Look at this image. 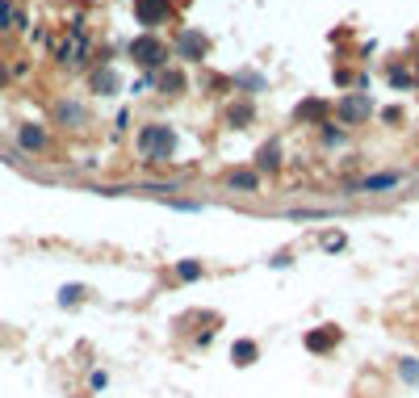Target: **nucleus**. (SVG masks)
I'll return each mask as SVG.
<instances>
[{"label": "nucleus", "instance_id": "nucleus-8", "mask_svg": "<svg viewBox=\"0 0 419 398\" xmlns=\"http://www.w3.org/2000/svg\"><path fill=\"white\" fill-rule=\"evenodd\" d=\"M55 113H59V122H63V126H84V122H88V113H84V105H80V101H59V105H55Z\"/></svg>", "mask_w": 419, "mask_h": 398}, {"label": "nucleus", "instance_id": "nucleus-4", "mask_svg": "<svg viewBox=\"0 0 419 398\" xmlns=\"http://www.w3.org/2000/svg\"><path fill=\"white\" fill-rule=\"evenodd\" d=\"M336 113L353 126V122H365L369 113H374V101L365 97V92H348V97H340V105H336Z\"/></svg>", "mask_w": 419, "mask_h": 398}, {"label": "nucleus", "instance_id": "nucleus-7", "mask_svg": "<svg viewBox=\"0 0 419 398\" xmlns=\"http://www.w3.org/2000/svg\"><path fill=\"white\" fill-rule=\"evenodd\" d=\"M17 143H21L25 151H46V130H42L38 122H25V126L17 130Z\"/></svg>", "mask_w": 419, "mask_h": 398}, {"label": "nucleus", "instance_id": "nucleus-11", "mask_svg": "<svg viewBox=\"0 0 419 398\" xmlns=\"http://www.w3.org/2000/svg\"><path fill=\"white\" fill-rule=\"evenodd\" d=\"M231 357H235V365H252V361L260 357V348H256L252 340H239V344L231 348Z\"/></svg>", "mask_w": 419, "mask_h": 398}, {"label": "nucleus", "instance_id": "nucleus-6", "mask_svg": "<svg viewBox=\"0 0 419 398\" xmlns=\"http://www.w3.org/2000/svg\"><path fill=\"white\" fill-rule=\"evenodd\" d=\"M176 55H180V59H201V55H206V38H201L197 29H180V38H176Z\"/></svg>", "mask_w": 419, "mask_h": 398}, {"label": "nucleus", "instance_id": "nucleus-15", "mask_svg": "<svg viewBox=\"0 0 419 398\" xmlns=\"http://www.w3.org/2000/svg\"><path fill=\"white\" fill-rule=\"evenodd\" d=\"M256 185H260L256 172H231V189H248V193H252Z\"/></svg>", "mask_w": 419, "mask_h": 398}, {"label": "nucleus", "instance_id": "nucleus-25", "mask_svg": "<svg viewBox=\"0 0 419 398\" xmlns=\"http://www.w3.org/2000/svg\"><path fill=\"white\" fill-rule=\"evenodd\" d=\"M0 80H4V67H0Z\"/></svg>", "mask_w": 419, "mask_h": 398}, {"label": "nucleus", "instance_id": "nucleus-22", "mask_svg": "<svg viewBox=\"0 0 419 398\" xmlns=\"http://www.w3.org/2000/svg\"><path fill=\"white\" fill-rule=\"evenodd\" d=\"M323 248H327V252H336V248H344V235H327V239H323Z\"/></svg>", "mask_w": 419, "mask_h": 398}, {"label": "nucleus", "instance_id": "nucleus-19", "mask_svg": "<svg viewBox=\"0 0 419 398\" xmlns=\"http://www.w3.org/2000/svg\"><path fill=\"white\" fill-rule=\"evenodd\" d=\"M323 113H327V105H323V101H311V105H302V109H298V118H323Z\"/></svg>", "mask_w": 419, "mask_h": 398}, {"label": "nucleus", "instance_id": "nucleus-5", "mask_svg": "<svg viewBox=\"0 0 419 398\" xmlns=\"http://www.w3.org/2000/svg\"><path fill=\"white\" fill-rule=\"evenodd\" d=\"M168 13H172V0H134V17L143 25H159Z\"/></svg>", "mask_w": 419, "mask_h": 398}, {"label": "nucleus", "instance_id": "nucleus-14", "mask_svg": "<svg viewBox=\"0 0 419 398\" xmlns=\"http://www.w3.org/2000/svg\"><path fill=\"white\" fill-rule=\"evenodd\" d=\"M399 378H403L407 386H419V361H416V357H403V365H399Z\"/></svg>", "mask_w": 419, "mask_h": 398}, {"label": "nucleus", "instance_id": "nucleus-24", "mask_svg": "<svg viewBox=\"0 0 419 398\" xmlns=\"http://www.w3.org/2000/svg\"><path fill=\"white\" fill-rule=\"evenodd\" d=\"M269 264H273V269H285V264H290V252H277V256H273Z\"/></svg>", "mask_w": 419, "mask_h": 398}, {"label": "nucleus", "instance_id": "nucleus-10", "mask_svg": "<svg viewBox=\"0 0 419 398\" xmlns=\"http://www.w3.org/2000/svg\"><path fill=\"white\" fill-rule=\"evenodd\" d=\"M336 344H340V332H336V327H323V332H311V336H306V348H311V353H327V348H336Z\"/></svg>", "mask_w": 419, "mask_h": 398}, {"label": "nucleus", "instance_id": "nucleus-13", "mask_svg": "<svg viewBox=\"0 0 419 398\" xmlns=\"http://www.w3.org/2000/svg\"><path fill=\"white\" fill-rule=\"evenodd\" d=\"M92 88H97V92H113V88H118V71H113V67L97 71V76H92Z\"/></svg>", "mask_w": 419, "mask_h": 398}, {"label": "nucleus", "instance_id": "nucleus-21", "mask_svg": "<svg viewBox=\"0 0 419 398\" xmlns=\"http://www.w3.org/2000/svg\"><path fill=\"white\" fill-rule=\"evenodd\" d=\"M105 382H109V378H105L101 369H92V378H88V386H92V390H105Z\"/></svg>", "mask_w": 419, "mask_h": 398}, {"label": "nucleus", "instance_id": "nucleus-17", "mask_svg": "<svg viewBox=\"0 0 419 398\" xmlns=\"http://www.w3.org/2000/svg\"><path fill=\"white\" fill-rule=\"evenodd\" d=\"M80 298H84V285H63L59 290V306H76Z\"/></svg>", "mask_w": 419, "mask_h": 398}, {"label": "nucleus", "instance_id": "nucleus-20", "mask_svg": "<svg viewBox=\"0 0 419 398\" xmlns=\"http://www.w3.org/2000/svg\"><path fill=\"white\" fill-rule=\"evenodd\" d=\"M252 118V105H239V109H231V122H248Z\"/></svg>", "mask_w": 419, "mask_h": 398}, {"label": "nucleus", "instance_id": "nucleus-12", "mask_svg": "<svg viewBox=\"0 0 419 398\" xmlns=\"http://www.w3.org/2000/svg\"><path fill=\"white\" fill-rule=\"evenodd\" d=\"M277 164H281V147H277V143H264L260 155H256V168H277Z\"/></svg>", "mask_w": 419, "mask_h": 398}, {"label": "nucleus", "instance_id": "nucleus-2", "mask_svg": "<svg viewBox=\"0 0 419 398\" xmlns=\"http://www.w3.org/2000/svg\"><path fill=\"white\" fill-rule=\"evenodd\" d=\"M55 55H59V63H63V67H84V63H88V55H92V38H88V29L76 21V25L67 29V38L59 42V50H55Z\"/></svg>", "mask_w": 419, "mask_h": 398}, {"label": "nucleus", "instance_id": "nucleus-9", "mask_svg": "<svg viewBox=\"0 0 419 398\" xmlns=\"http://www.w3.org/2000/svg\"><path fill=\"white\" fill-rule=\"evenodd\" d=\"M399 180H403L399 172H378V176H365L357 189H361V193H382V189H395Z\"/></svg>", "mask_w": 419, "mask_h": 398}, {"label": "nucleus", "instance_id": "nucleus-18", "mask_svg": "<svg viewBox=\"0 0 419 398\" xmlns=\"http://www.w3.org/2000/svg\"><path fill=\"white\" fill-rule=\"evenodd\" d=\"M13 17H17L13 0H0V29H13Z\"/></svg>", "mask_w": 419, "mask_h": 398}, {"label": "nucleus", "instance_id": "nucleus-16", "mask_svg": "<svg viewBox=\"0 0 419 398\" xmlns=\"http://www.w3.org/2000/svg\"><path fill=\"white\" fill-rule=\"evenodd\" d=\"M176 277H180V281H197V277H201V264H197V260H180V264H176Z\"/></svg>", "mask_w": 419, "mask_h": 398}, {"label": "nucleus", "instance_id": "nucleus-23", "mask_svg": "<svg viewBox=\"0 0 419 398\" xmlns=\"http://www.w3.org/2000/svg\"><path fill=\"white\" fill-rule=\"evenodd\" d=\"M323 138H327V143H344V130H332V126H327V130H323Z\"/></svg>", "mask_w": 419, "mask_h": 398}, {"label": "nucleus", "instance_id": "nucleus-1", "mask_svg": "<svg viewBox=\"0 0 419 398\" xmlns=\"http://www.w3.org/2000/svg\"><path fill=\"white\" fill-rule=\"evenodd\" d=\"M134 147L143 151L147 164H164V159L172 155V147H176V134H172V126L151 122V126H143V130L134 134Z\"/></svg>", "mask_w": 419, "mask_h": 398}, {"label": "nucleus", "instance_id": "nucleus-3", "mask_svg": "<svg viewBox=\"0 0 419 398\" xmlns=\"http://www.w3.org/2000/svg\"><path fill=\"white\" fill-rule=\"evenodd\" d=\"M130 55L143 63V67H159L164 59H168V46L159 42V38H151V34H143V38H134L130 42Z\"/></svg>", "mask_w": 419, "mask_h": 398}]
</instances>
